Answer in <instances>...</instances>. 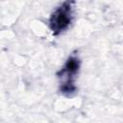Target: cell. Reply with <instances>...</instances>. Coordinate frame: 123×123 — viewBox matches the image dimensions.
<instances>
[{"label": "cell", "mask_w": 123, "mask_h": 123, "mask_svg": "<svg viewBox=\"0 0 123 123\" xmlns=\"http://www.w3.org/2000/svg\"><path fill=\"white\" fill-rule=\"evenodd\" d=\"M76 0H63L50 14L48 27L53 36L65 32L74 20Z\"/></svg>", "instance_id": "7a4b0ae2"}, {"label": "cell", "mask_w": 123, "mask_h": 123, "mask_svg": "<svg viewBox=\"0 0 123 123\" xmlns=\"http://www.w3.org/2000/svg\"><path fill=\"white\" fill-rule=\"evenodd\" d=\"M81 63V59L77 51H75L67 57L63 65L57 72L56 76L59 81V91L62 95L71 97L77 92L76 80L80 72Z\"/></svg>", "instance_id": "6da1fadb"}]
</instances>
